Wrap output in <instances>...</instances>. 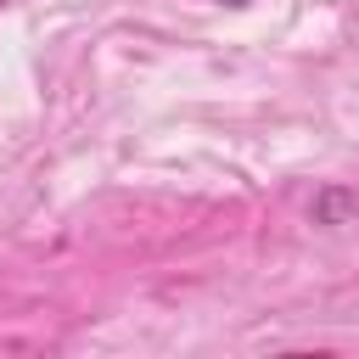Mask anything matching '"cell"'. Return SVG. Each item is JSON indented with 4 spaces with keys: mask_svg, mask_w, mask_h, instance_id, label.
Wrapping results in <instances>:
<instances>
[{
    "mask_svg": "<svg viewBox=\"0 0 359 359\" xmlns=\"http://www.w3.org/2000/svg\"><path fill=\"white\" fill-rule=\"evenodd\" d=\"M309 219H314V224H348V219H359V191H348V185H320L314 202H309Z\"/></svg>",
    "mask_w": 359,
    "mask_h": 359,
    "instance_id": "6da1fadb",
    "label": "cell"
},
{
    "mask_svg": "<svg viewBox=\"0 0 359 359\" xmlns=\"http://www.w3.org/2000/svg\"><path fill=\"white\" fill-rule=\"evenodd\" d=\"M219 6H236V11H241V6H252V0H219Z\"/></svg>",
    "mask_w": 359,
    "mask_h": 359,
    "instance_id": "7a4b0ae2",
    "label": "cell"
}]
</instances>
